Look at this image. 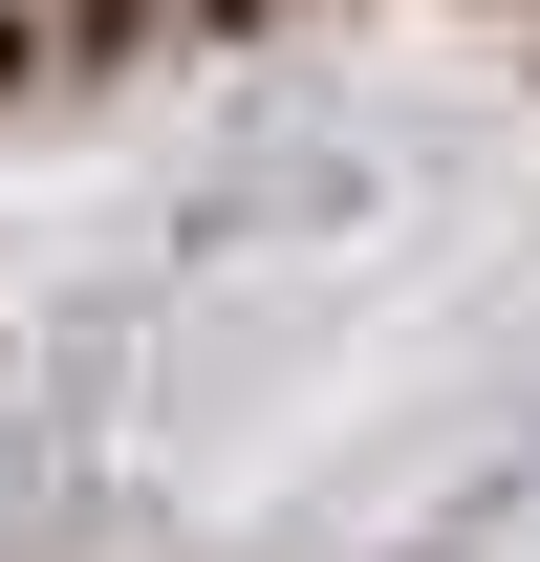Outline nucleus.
<instances>
[]
</instances>
